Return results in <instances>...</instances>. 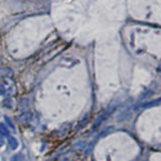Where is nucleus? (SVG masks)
Wrapping results in <instances>:
<instances>
[{
    "label": "nucleus",
    "instance_id": "nucleus-1",
    "mask_svg": "<svg viewBox=\"0 0 161 161\" xmlns=\"http://www.w3.org/2000/svg\"><path fill=\"white\" fill-rule=\"evenodd\" d=\"M15 93L14 83L9 80H5L3 82H0V95L2 96H11Z\"/></svg>",
    "mask_w": 161,
    "mask_h": 161
},
{
    "label": "nucleus",
    "instance_id": "nucleus-2",
    "mask_svg": "<svg viewBox=\"0 0 161 161\" xmlns=\"http://www.w3.org/2000/svg\"><path fill=\"white\" fill-rule=\"evenodd\" d=\"M13 76V71L10 68H7V66H3V68H0V78L3 79H8Z\"/></svg>",
    "mask_w": 161,
    "mask_h": 161
},
{
    "label": "nucleus",
    "instance_id": "nucleus-3",
    "mask_svg": "<svg viewBox=\"0 0 161 161\" xmlns=\"http://www.w3.org/2000/svg\"><path fill=\"white\" fill-rule=\"evenodd\" d=\"M8 145H9V147L12 150H15L18 147V141L16 140V138L9 136L8 137Z\"/></svg>",
    "mask_w": 161,
    "mask_h": 161
},
{
    "label": "nucleus",
    "instance_id": "nucleus-4",
    "mask_svg": "<svg viewBox=\"0 0 161 161\" xmlns=\"http://www.w3.org/2000/svg\"><path fill=\"white\" fill-rule=\"evenodd\" d=\"M0 135L9 137V130L7 129L6 125L3 123H0Z\"/></svg>",
    "mask_w": 161,
    "mask_h": 161
},
{
    "label": "nucleus",
    "instance_id": "nucleus-5",
    "mask_svg": "<svg viewBox=\"0 0 161 161\" xmlns=\"http://www.w3.org/2000/svg\"><path fill=\"white\" fill-rule=\"evenodd\" d=\"M10 161H24V158L21 154H15L11 157Z\"/></svg>",
    "mask_w": 161,
    "mask_h": 161
},
{
    "label": "nucleus",
    "instance_id": "nucleus-6",
    "mask_svg": "<svg viewBox=\"0 0 161 161\" xmlns=\"http://www.w3.org/2000/svg\"><path fill=\"white\" fill-rule=\"evenodd\" d=\"M4 119H5V122L8 124V126H9L10 128H12V129H14V126H13V124H12V122H11V120L9 119V118H8V117H6V116H5V117H4Z\"/></svg>",
    "mask_w": 161,
    "mask_h": 161
},
{
    "label": "nucleus",
    "instance_id": "nucleus-7",
    "mask_svg": "<svg viewBox=\"0 0 161 161\" xmlns=\"http://www.w3.org/2000/svg\"><path fill=\"white\" fill-rule=\"evenodd\" d=\"M3 144H4V140L2 139L1 137H0V147H1V146H3Z\"/></svg>",
    "mask_w": 161,
    "mask_h": 161
}]
</instances>
